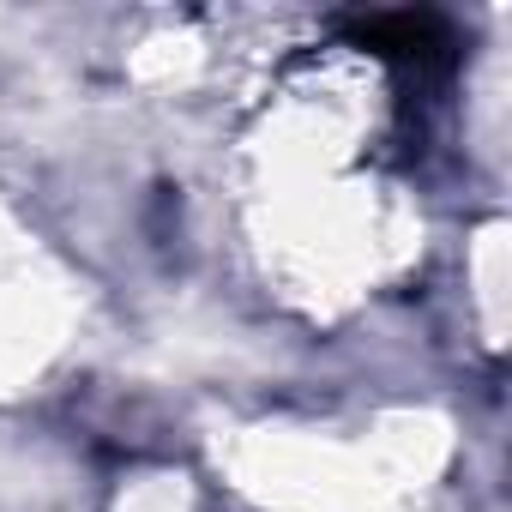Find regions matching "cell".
I'll use <instances>...</instances> for the list:
<instances>
[{
  "mask_svg": "<svg viewBox=\"0 0 512 512\" xmlns=\"http://www.w3.org/2000/svg\"><path fill=\"white\" fill-rule=\"evenodd\" d=\"M253 139V247L290 302L344 314L380 296L416 241V205L386 169V79L332 67L290 79Z\"/></svg>",
  "mask_w": 512,
  "mask_h": 512,
  "instance_id": "6da1fadb",
  "label": "cell"
}]
</instances>
